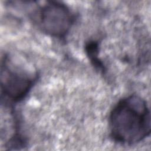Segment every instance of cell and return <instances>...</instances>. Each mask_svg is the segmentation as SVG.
Wrapping results in <instances>:
<instances>
[{
	"label": "cell",
	"mask_w": 151,
	"mask_h": 151,
	"mask_svg": "<svg viewBox=\"0 0 151 151\" xmlns=\"http://www.w3.org/2000/svg\"><path fill=\"white\" fill-rule=\"evenodd\" d=\"M36 19L44 32L58 38L66 36L75 21L70 8L58 1H48L41 6Z\"/></svg>",
	"instance_id": "cell-2"
},
{
	"label": "cell",
	"mask_w": 151,
	"mask_h": 151,
	"mask_svg": "<svg viewBox=\"0 0 151 151\" xmlns=\"http://www.w3.org/2000/svg\"><path fill=\"white\" fill-rule=\"evenodd\" d=\"M86 48L88 56L90 58V60L93 63L94 65L99 68L100 70L104 71V66L98 58V44L94 41H91L86 45Z\"/></svg>",
	"instance_id": "cell-4"
},
{
	"label": "cell",
	"mask_w": 151,
	"mask_h": 151,
	"mask_svg": "<svg viewBox=\"0 0 151 151\" xmlns=\"http://www.w3.org/2000/svg\"><path fill=\"white\" fill-rule=\"evenodd\" d=\"M111 137L124 145L143 140L150 133V114L146 101L137 95L121 99L109 116Z\"/></svg>",
	"instance_id": "cell-1"
},
{
	"label": "cell",
	"mask_w": 151,
	"mask_h": 151,
	"mask_svg": "<svg viewBox=\"0 0 151 151\" xmlns=\"http://www.w3.org/2000/svg\"><path fill=\"white\" fill-rule=\"evenodd\" d=\"M1 70L2 95L13 102L23 100L34 85L35 77L14 66L8 57L2 61Z\"/></svg>",
	"instance_id": "cell-3"
}]
</instances>
